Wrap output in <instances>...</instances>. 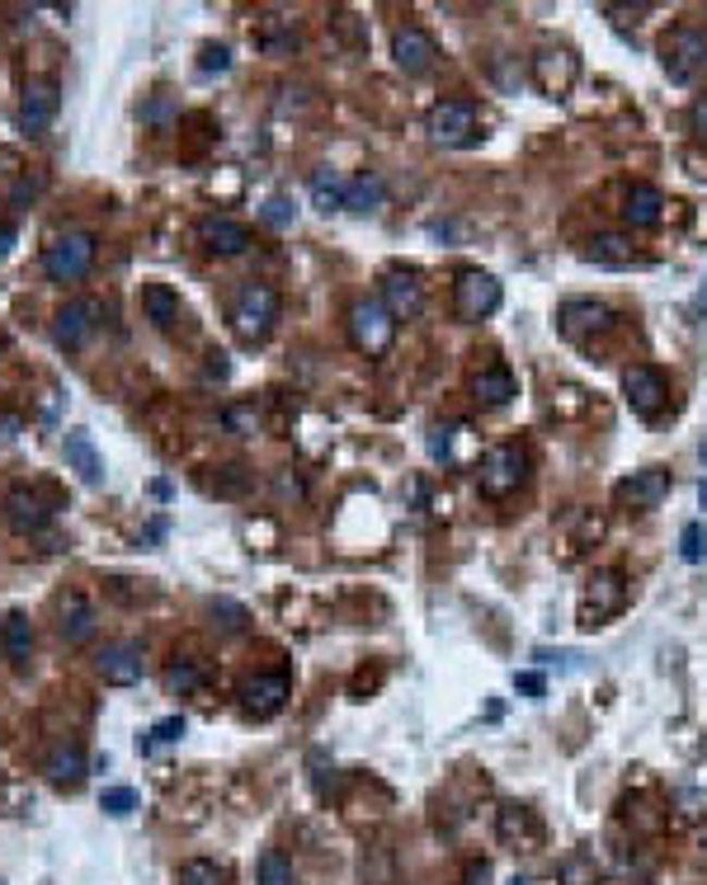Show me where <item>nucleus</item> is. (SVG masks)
<instances>
[{
	"instance_id": "1",
	"label": "nucleus",
	"mask_w": 707,
	"mask_h": 885,
	"mask_svg": "<svg viewBox=\"0 0 707 885\" xmlns=\"http://www.w3.org/2000/svg\"><path fill=\"white\" fill-rule=\"evenodd\" d=\"M529 476V452L519 442H495V448L481 457V471H476V490L486 499H509Z\"/></svg>"
},
{
	"instance_id": "2",
	"label": "nucleus",
	"mask_w": 707,
	"mask_h": 885,
	"mask_svg": "<svg viewBox=\"0 0 707 885\" xmlns=\"http://www.w3.org/2000/svg\"><path fill=\"white\" fill-rule=\"evenodd\" d=\"M274 321H278V292L269 288V283H246V288L236 292V307H232L236 335L246 339V345H260V339L274 331Z\"/></svg>"
},
{
	"instance_id": "3",
	"label": "nucleus",
	"mask_w": 707,
	"mask_h": 885,
	"mask_svg": "<svg viewBox=\"0 0 707 885\" xmlns=\"http://www.w3.org/2000/svg\"><path fill=\"white\" fill-rule=\"evenodd\" d=\"M349 339L359 353H368V359H382L396 339V316L377 302V297H363V302L349 307Z\"/></svg>"
},
{
	"instance_id": "4",
	"label": "nucleus",
	"mask_w": 707,
	"mask_h": 885,
	"mask_svg": "<svg viewBox=\"0 0 707 885\" xmlns=\"http://www.w3.org/2000/svg\"><path fill=\"white\" fill-rule=\"evenodd\" d=\"M95 264V236L90 232H66L57 236L48 254H42V274L52 283H80Z\"/></svg>"
},
{
	"instance_id": "5",
	"label": "nucleus",
	"mask_w": 707,
	"mask_h": 885,
	"mask_svg": "<svg viewBox=\"0 0 707 885\" xmlns=\"http://www.w3.org/2000/svg\"><path fill=\"white\" fill-rule=\"evenodd\" d=\"M660 62L674 85H693L707 71V34H698V28H674L660 48Z\"/></svg>"
},
{
	"instance_id": "6",
	"label": "nucleus",
	"mask_w": 707,
	"mask_h": 885,
	"mask_svg": "<svg viewBox=\"0 0 707 885\" xmlns=\"http://www.w3.org/2000/svg\"><path fill=\"white\" fill-rule=\"evenodd\" d=\"M430 137L448 151H462L481 137V119H476V104L467 99H444V104L430 109Z\"/></svg>"
},
{
	"instance_id": "7",
	"label": "nucleus",
	"mask_w": 707,
	"mask_h": 885,
	"mask_svg": "<svg viewBox=\"0 0 707 885\" xmlns=\"http://www.w3.org/2000/svg\"><path fill=\"white\" fill-rule=\"evenodd\" d=\"M500 278L486 274V269H462L458 283H452V311L462 321H486L495 307H500Z\"/></svg>"
},
{
	"instance_id": "8",
	"label": "nucleus",
	"mask_w": 707,
	"mask_h": 885,
	"mask_svg": "<svg viewBox=\"0 0 707 885\" xmlns=\"http://www.w3.org/2000/svg\"><path fill=\"white\" fill-rule=\"evenodd\" d=\"M628 603V579L622 570H594L585 598H580V626H599Z\"/></svg>"
},
{
	"instance_id": "9",
	"label": "nucleus",
	"mask_w": 707,
	"mask_h": 885,
	"mask_svg": "<svg viewBox=\"0 0 707 885\" xmlns=\"http://www.w3.org/2000/svg\"><path fill=\"white\" fill-rule=\"evenodd\" d=\"M622 396H628V406H632V415H642V420H656L665 401H670V382H665L656 367H646V363H632L628 373H622Z\"/></svg>"
},
{
	"instance_id": "10",
	"label": "nucleus",
	"mask_w": 707,
	"mask_h": 885,
	"mask_svg": "<svg viewBox=\"0 0 707 885\" xmlns=\"http://www.w3.org/2000/svg\"><path fill=\"white\" fill-rule=\"evenodd\" d=\"M557 325H561L566 339L608 335V331H613V311H608L604 302H590V297H571V302H561Z\"/></svg>"
},
{
	"instance_id": "11",
	"label": "nucleus",
	"mask_w": 707,
	"mask_h": 885,
	"mask_svg": "<svg viewBox=\"0 0 707 885\" xmlns=\"http://www.w3.org/2000/svg\"><path fill=\"white\" fill-rule=\"evenodd\" d=\"M392 57H396V66H401L406 76H424V71H434L438 48H434V38L424 34L420 24H401L392 34Z\"/></svg>"
},
{
	"instance_id": "12",
	"label": "nucleus",
	"mask_w": 707,
	"mask_h": 885,
	"mask_svg": "<svg viewBox=\"0 0 707 885\" xmlns=\"http://www.w3.org/2000/svg\"><path fill=\"white\" fill-rule=\"evenodd\" d=\"M575 76H580V62L566 48H543L533 57V85L551 99H561L566 90H571Z\"/></svg>"
},
{
	"instance_id": "13",
	"label": "nucleus",
	"mask_w": 707,
	"mask_h": 885,
	"mask_svg": "<svg viewBox=\"0 0 707 885\" xmlns=\"http://www.w3.org/2000/svg\"><path fill=\"white\" fill-rule=\"evenodd\" d=\"M57 119V85L52 80H28L20 99V127L28 137H42Z\"/></svg>"
},
{
	"instance_id": "14",
	"label": "nucleus",
	"mask_w": 707,
	"mask_h": 885,
	"mask_svg": "<svg viewBox=\"0 0 707 885\" xmlns=\"http://www.w3.org/2000/svg\"><path fill=\"white\" fill-rule=\"evenodd\" d=\"M382 307L392 311V316H420L424 307V283L420 274H410V269H392L387 278H382Z\"/></svg>"
},
{
	"instance_id": "15",
	"label": "nucleus",
	"mask_w": 707,
	"mask_h": 885,
	"mask_svg": "<svg viewBox=\"0 0 707 885\" xmlns=\"http://www.w3.org/2000/svg\"><path fill=\"white\" fill-rule=\"evenodd\" d=\"M283 702H288V674H260L250 678L246 688H240V707H246V716H274V711H283Z\"/></svg>"
},
{
	"instance_id": "16",
	"label": "nucleus",
	"mask_w": 707,
	"mask_h": 885,
	"mask_svg": "<svg viewBox=\"0 0 707 885\" xmlns=\"http://www.w3.org/2000/svg\"><path fill=\"white\" fill-rule=\"evenodd\" d=\"M670 471L665 466H646V471H632V481H622V499H628L632 509H660L665 495H670Z\"/></svg>"
},
{
	"instance_id": "17",
	"label": "nucleus",
	"mask_w": 707,
	"mask_h": 885,
	"mask_svg": "<svg viewBox=\"0 0 707 885\" xmlns=\"http://www.w3.org/2000/svg\"><path fill=\"white\" fill-rule=\"evenodd\" d=\"M95 316H99L95 302H71V307H62V311H57V321H52V339H57L62 349H80L85 339H90V331H95Z\"/></svg>"
},
{
	"instance_id": "18",
	"label": "nucleus",
	"mask_w": 707,
	"mask_h": 885,
	"mask_svg": "<svg viewBox=\"0 0 707 885\" xmlns=\"http://www.w3.org/2000/svg\"><path fill=\"white\" fill-rule=\"evenodd\" d=\"M66 466L80 471L85 485H99V481H104V457H99L90 429H66Z\"/></svg>"
},
{
	"instance_id": "19",
	"label": "nucleus",
	"mask_w": 707,
	"mask_h": 885,
	"mask_svg": "<svg viewBox=\"0 0 707 885\" xmlns=\"http://www.w3.org/2000/svg\"><path fill=\"white\" fill-rule=\"evenodd\" d=\"M141 646H104V655H99V674H104V683H119V688H127V683L141 678Z\"/></svg>"
},
{
	"instance_id": "20",
	"label": "nucleus",
	"mask_w": 707,
	"mask_h": 885,
	"mask_svg": "<svg viewBox=\"0 0 707 885\" xmlns=\"http://www.w3.org/2000/svg\"><path fill=\"white\" fill-rule=\"evenodd\" d=\"M0 650H5V660L14 669L28 664V650H34V622H28V612H5V622H0Z\"/></svg>"
},
{
	"instance_id": "21",
	"label": "nucleus",
	"mask_w": 707,
	"mask_h": 885,
	"mask_svg": "<svg viewBox=\"0 0 707 885\" xmlns=\"http://www.w3.org/2000/svg\"><path fill=\"white\" fill-rule=\"evenodd\" d=\"M203 246L212 254H240L250 250V226L236 217H208L203 222Z\"/></svg>"
},
{
	"instance_id": "22",
	"label": "nucleus",
	"mask_w": 707,
	"mask_h": 885,
	"mask_svg": "<svg viewBox=\"0 0 707 885\" xmlns=\"http://www.w3.org/2000/svg\"><path fill=\"white\" fill-rule=\"evenodd\" d=\"M48 519H52V513L42 509L38 495H28V490H10L5 495V523L14 527V533H42Z\"/></svg>"
},
{
	"instance_id": "23",
	"label": "nucleus",
	"mask_w": 707,
	"mask_h": 885,
	"mask_svg": "<svg viewBox=\"0 0 707 885\" xmlns=\"http://www.w3.org/2000/svg\"><path fill=\"white\" fill-rule=\"evenodd\" d=\"M622 217L632 226H656L665 217V194L656 184H632L628 198H622Z\"/></svg>"
},
{
	"instance_id": "24",
	"label": "nucleus",
	"mask_w": 707,
	"mask_h": 885,
	"mask_svg": "<svg viewBox=\"0 0 707 885\" xmlns=\"http://www.w3.org/2000/svg\"><path fill=\"white\" fill-rule=\"evenodd\" d=\"M514 373H509L505 363H491V367H481L476 382H472V396L481 406H509L514 401Z\"/></svg>"
},
{
	"instance_id": "25",
	"label": "nucleus",
	"mask_w": 707,
	"mask_h": 885,
	"mask_svg": "<svg viewBox=\"0 0 707 885\" xmlns=\"http://www.w3.org/2000/svg\"><path fill=\"white\" fill-rule=\"evenodd\" d=\"M585 260L599 264V269H632V264H636V250H632L628 236L604 232V236H594L590 246H585Z\"/></svg>"
},
{
	"instance_id": "26",
	"label": "nucleus",
	"mask_w": 707,
	"mask_h": 885,
	"mask_svg": "<svg viewBox=\"0 0 707 885\" xmlns=\"http://www.w3.org/2000/svg\"><path fill=\"white\" fill-rule=\"evenodd\" d=\"M85 768H90V763H85V749L80 745H62V749H52V759H48L42 773H48L52 787H80Z\"/></svg>"
},
{
	"instance_id": "27",
	"label": "nucleus",
	"mask_w": 707,
	"mask_h": 885,
	"mask_svg": "<svg viewBox=\"0 0 707 885\" xmlns=\"http://www.w3.org/2000/svg\"><path fill=\"white\" fill-rule=\"evenodd\" d=\"M141 307H147V321L156 331H170V325L179 321V292L165 288V283H151V288L141 292Z\"/></svg>"
},
{
	"instance_id": "28",
	"label": "nucleus",
	"mask_w": 707,
	"mask_h": 885,
	"mask_svg": "<svg viewBox=\"0 0 707 885\" xmlns=\"http://www.w3.org/2000/svg\"><path fill=\"white\" fill-rule=\"evenodd\" d=\"M62 636L71 640V646H85V640L95 636V608L85 603L80 594H71L62 603Z\"/></svg>"
},
{
	"instance_id": "29",
	"label": "nucleus",
	"mask_w": 707,
	"mask_h": 885,
	"mask_svg": "<svg viewBox=\"0 0 707 885\" xmlns=\"http://www.w3.org/2000/svg\"><path fill=\"white\" fill-rule=\"evenodd\" d=\"M345 194H349V179L339 175V170L325 165V170L311 175V203H317L321 212H339L345 208Z\"/></svg>"
},
{
	"instance_id": "30",
	"label": "nucleus",
	"mask_w": 707,
	"mask_h": 885,
	"mask_svg": "<svg viewBox=\"0 0 707 885\" xmlns=\"http://www.w3.org/2000/svg\"><path fill=\"white\" fill-rule=\"evenodd\" d=\"M255 42L269 52V57H283V52H293L297 48V28L288 20H264L260 24V34H255Z\"/></svg>"
},
{
	"instance_id": "31",
	"label": "nucleus",
	"mask_w": 707,
	"mask_h": 885,
	"mask_svg": "<svg viewBox=\"0 0 707 885\" xmlns=\"http://www.w3.org/2000/svg\"><path fill=\"white\" fill-rule=\"evenodd\" d=\"M382 179L377 175H359V179H349V194H345V208H354V212H373V208H382Z\"/></svg>"
},
{
	"instance_id": "32",
	"label": "nucleus",
	"mask_w": 707,
	"mask_h": 885,
	"mask_svg": "<svg viewBox=\"0 0 707 885\" xmlns=\"http://www.w3.org/2000/svg\"><path fill=\"white\" fill-rule=\"evenodd\" d=\"M175 885H226V872H222L218 862H208V858H194V862L179 867Z\"/></svg>"
},
{
	"instance_id": "33",
	"label": "nucleus",
	"mask_w": 707,
	"mask_h": 885,
	"mask_svg": "<svg viewBox=\"0 0 707 885\" xmlns=\"http://www.w3.org/2000/svg\"><path fill=\"white\" fill-rule=\"evenodd\" d=\"M255 872H260V885H293V867H288V858H283L278 848H264Z\"/></svg>"
},
{
	"instance_id": "34",
	"label": "nucleus",
	"mask_w": 707,
	"mask_h": 885,
	"mask_svg": "<svg viewBox=\"0 0 707 885\" xmlns=\"http://www.w3.org/2000/svg\"><path fill=\"white\" fill-rule=\"evenodd\" d=\"M246 622H250V612L240 603H232V598H218V603H212V626H222L226 636H240Z\"/></svg>"
},
{
	"instance_id": "35",
	"label": "nucleus",
	"mask_w": 707,
	"mask_h": 885,
	"mask_svg": "<svg viewBox=\"0 0 707 885\" xmlns=\"http://www.w3.org/2000/svg\"><path fill=\"white\" fill-rule=\"evenodd\" d=\"M458 434H467L462 424H434V429H430V457H434V462H452V457H458V448H452Z\"/></svg>"
},
{
	"instance_id": "36",
	"label": "nucleus",
	"mask_w": 707,
	"mask_h": 885,
	"mask_svg": "<svg viewBox=\"0 0 707 885\" xmlns=\"http://www.w3.org/2000/svg\"><path fill=\"white\" fill-rule=\"evenodd\" d=\"M250 485H255V476H250V471H246V466H222V471H218V476H212V490H218V495H226V499L246 495V490H250Z\"/></svg>"
},
{
	"instance_id": "37",
	"label": "nucleus",
	"mask_w": 707,
	"mask_h": 885,
	"mask_svg": "<svg viewBox=\"0 0 707 885\" xmlns=\"http://www.w3.org/2000/svg\"><path fill=\"white\" fill-rule=\"evenodd\" d=\"M198 683H203V674H198V664H189V660L165 669V688H170V693H179V697H189V693L198 688Z\"/></svg>"
},
{
	"instance_id": "38",
	"label": "nucleus",
	"mask_w": 707,
	"mask_h": 885,
	"mask_svg": "<svg viewBox=\"0 0 707 885\" xmlns=\"http://www.w3.org/2000/svg\"><path fill=\"white\" fill-rule=\"evenodd\" d=\"M179 735H184V721H179V716H165V721H161V725H156V731H151V739H141V749L151 753L156 745H175Z\"/></svg>"
},
{
	"instance_id": "39",
	"label": "nucleus",
	"mask_w": 707,
	"mask_h": 885,
	"mask_svg": "<svg viewBox=\"0 0 707 885\" xmlns=\"http://www.w3.org/2000/svg\"><path fill=\"white\" fill-rule=\"evenodd\" d=\"M679 551H684L689 565L703 561V523H689V527H684V547H679Z\"/></svg>"
},
{
	"instance_id": "40",
	"label": "nucleus",
	"mask_w": 707,
	"mask_h": 885,
	"mask_svg": "<svg viewBox=\"0 0 707 885\" xmlns=\"http://www.w3.org/2000/svg\"><path fill=\"white\" fill-rule=\"evenodd\" d=\"M137 806V796L127 791V787H113V791H104V810L109 815H127V810Z\"/></svg>"
},
{
	"instance_id": "41",
	"label": "nucleus",
	"mask_w": 707,
	"mask_h": 885,
	"mask_svg": "<svg viewBox=\"0 0 707 885\" xmlns=\"http://www.w3.org/2000/svg\"><path fill=\"white\" fill-rule=\"evenodd\" d=\"M264 222L269 226H288L293 222V203H288V198H269V203H264Z\"/></svg>"
},
{
	"instance_id": "42",
	"label": "nucleus",
	"mask_w": 707,
	"mask_h": 885,
	"mask_svg": "<svg viewBox=\"0 0 707 885\" xmlns=\"http://www.w3.org/2000/svg\"><path fill=\"white\" fill-rule=\"evenodd\" d=\"M226 62H232V52H226V48H203V62H198V71H203V76H208V71H226Z\"/></svg>"
},
{
	"instance_id": "43",
	"label": "nucleus",
	"mask_w": 707,
	"mask_h": 885,
	"mask_svg": "<svg viewBox=\"0 0 707 885\" xmlns=\"http://www.w3.org/2000/svg\"><path fill=\"white\" fill-rule=\"evenodd\" d=\"M274 485H278V495H283V499H302V495H307V485L297 481V476H288V471H283V476H278Z\"/></svg>"
},
{
	"instance_id": "44",
	"label": "nucleus",
	"mask_w": 707,
	"mask_h": 885,
	"mask_svg": "<svg viewBox=\"0 0 707 885\" xmlns=\"http://www.w3.org/2000/svg\"><path fill=\"white\" fill-rule=\"evenodd\" d=\"M514 688L529 693V697H543V678H537V674H514Z\"/></svg>"
},
{
	"instance_id": "45",
	"label": "nucleus",
	"mask_w": 707,
	"mask_h": 885,
	"mask_svg": "<svg viewBox=\"0 0 707 885\" xmlns=\"http://www.w3.org/2000/svg\"><path fill=\"white\" fill-rule=\"evenodd\" d=\"M693 127H698V133L707 137V99H698V104H693Z\"/></svg>"
},
{
	"instance_id": "46",
	"label": "nucleus",
	"mask_w": 707,
	"mask_h": 885,
	"mask_svg": "<svg viewBox=\"0 0 707 885\" xmlns=\"http://www.w3.org/2000/svg\"><path fill=\"white\" fill-rule=\"evenodd\" d=\"M232 424L236 429H255V410H232Z\"/></svg>"
},
{
	"instance_id": "47",
	"label": "nucleus",
	"mask_w": 707,
	"mask_h": 885,
	"mask_svg": "<svg viewBox=\"0 0 707 885\" xmlns=\"http://www.w3.org/2000/svg\"><path fill=\"white\" fill-rule=\"evenodd\" d=\"M10 246H14V232H10V226H0V260L10 254Z\"/></svg>"
},
{
	"instance_id": "48",
	"label": "nucleus",
	"mask_w": 707,
	"mask_h": 885,
	"mask_svg": "<svg viewBox=\"0 0 707 885\" xmlns=\"http://www.w3.org/2000/svg\"><path fill=\"white\" fill-rule=\"evenodd\" d=\"M703 311H707V283H703V292L693 297V316H703Z\"/></svg>"
},
{
	"instance_id": "49",
	"label": "nucleus",
	"mask_w": 707,
	"mask_h": 885,
	"mask_svg": "<svg viewBox=\"0 0 707 885\" xmlns=\"http://www.w3.org/2000/svg\"><path fill=\"white\" fill-rule=\"evenodd\" d=\"M698 495H703V504H707V481H703V490H698Z\"/></svg>"
},
{
	"instance_id": "50",
	"label": "nucleus",
	"mask_w": 707,
	"mask_h": 885,
	"mask_svg": "<svg viewBox=\"0 0 707 885\" xmlns=\"http://www.w3.org/2000/svg\"><path fill=\"white\" fill-rule=\"evenodd\" d=\"M509 885H529V881H519V876H514V881H509Z\"/></svg>"
},
{
	"instance_id": "51",
	"label": "nucleus",
	"mask_w": 707,
	"mask_h": 885,
	"mask_svg": "<svg viewBox=\"0 0 707 885\" xmlns=\"http://www.w3.org/2000/svg\"><path fill=\"white\" fill-rule=\"evenodd\" d=\"M703 462H707V442H703Z\"/></svg>"
}]
</instances>
